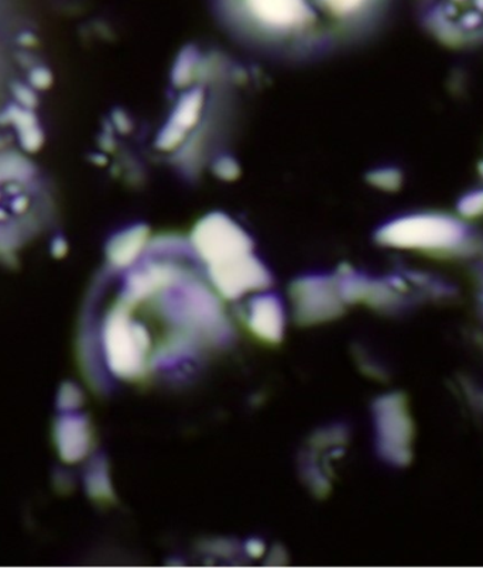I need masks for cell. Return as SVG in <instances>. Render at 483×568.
Returning <instances> with one entry per match:
<instances>
[{
  "mask_svg": "<svg viewBox=\"0 0 483 568\" xmlns=\"http://www.w3.org/2000/svg\"><path fill=\"white\" fill-rule=\"evenodd\" d=\"M192 242L200 257L210 265L252 252V242L242 229L222 215L205 217L195 227Z\"/></svg>",
  "mask_w": 483,
  "mask_h": 568,
  "instance_id": "cell-4",
  "label": "cell"
},
{
  "mask_svg": "<svg viewBox=\"0 0 483 568\" xmlns=\"http://www.w3.org/2000/svg\"><path fill=\"white\" fill-rule=\"evenodd\" d=\"M459 211L466 217L480 216L483 213V191L471 192L462 197Z\"/></svg>",
  "mask_w": 483,
  "mask_h": 568,
  "instance_id": "cell-14",
  "label": "cell"
},
{
  "mask_svg": "<svg viewBox=\"0 0 483 568\" xmlns=\"http://www.w3.org/2000/svg\"><path fill=\"white\" fill-rule=\"evenodd\" d=\"M465 229L445 215H412L398 219L381 229L379 242L384 246L410 250H450L459 247Z\"/></svg>",
  "mask_w": 483,
  "mask_h": 568,
  "instance_id": "cell-3",
  "label": "cell"
},
{
  "mask_svg": "<svg viewBox=\"0 0 483 568\" xmlns=\"http://www.w3.org/2000/svg\"><path fill=\"white\" fill-rule=\"evenodd\" d=\"M57 443L66 462L81 460L90 447L87 420L81 418L61 420L57 426Z\"/></svg>",
  "mask_w": 483,
  "mask_h": 568,
  "instance_id": "cell-10",
  "label": "cell"
},
{
  "mask_svg": "<svg viewBox=\"0 0 483 568\" xmlns=\"http://www.w3.org/2000/svg\"><path fill=\"white\" fill-rule=\"evenodd\" d=\"M33 77H34L33 82L39 88H44V87L49 85V83L51 81V77L49 75V72H47L46 70L36 71Z\"/></svg>",
  "mask_w": 483,
  "mask_h": 568,
  "instance_id": "cell-16",
  "label": "cell"
},
{
  "mask_svg": "<svg viewBox=\"0 0 483 568\" xmlns=\"http://www.w3.org/2000/svg\"><path fill=\"white\" fill-rule=\"evenodd\" d=\"M253 23L273 31H289L309 23L315 9L348 19L366 12L379 0H237Z\"/></svg>",
  "mask_w": 483,
  "mask_h": 568,
  "instance_id": "cell-1",
  "label": "cell"
},
{
  "mask_svg": "<svg viewBox=\"0 0 483 568\" xmlns=\"http://www.w3.org/2000/svg\"><path fill=\"white\" fill-rule=\"evenodd\" d=\"M147 243V231L142 227L132 229L113 240L109 247V258L117 267H128L138 258Z\"/></svg>",
  "mask_w": 483,
  "mask_h": 568,
  "instance_id": "cell-12",
  "label": "cell"
},
{
  "mask_svg": "<svg viewBox=\"0 0 483 568\" xmlns=\"http://www.w3.org/2000/svg\"><path fill=\"white\" fill-rule=\"evenodd\" d=\"M12 112L10 116L19 130L24 148L30 151L38 150L43 143V135H41L38 124L34 123L33 116L29 112L19 111V109H12Z\"/></svg>",
  "mask_w": 483,
  "mask_h": 568,
  "instance_id": "cell-13",
  "label": "cell"
},
{
  "mask_svg": "<svg viewBox=\"0 0 483 568\" xmlns=\"http://www.w3.org/2000/svg\"><path fill=\"white\" fill-rule=\"evenodd\" d=\"M210 277L228 300L241 298L248 292L266 288L270 284L268 271L251 253L210 265Z\"/></svg>",
  "mask_w": 483,
  "mask_h": 568,
  "instance_id": "cell-5",
  "label": "cell"
},
{
  "mask_svg": "<svg viewBox=\"0 0 483 568\" xmlns=\"http://www.w3.org/2000/svg\"><path fill=\"white\" fill-rule=\"evenodd\" d=\"M293 296L301 325L334 320L342 312L338 291L325 280L301 281L295 284Z\"/></svg>",
  "mask_w": 483,
  "mask_h": 568,
  "instance_id": "cell-6",
  "label": "cell"
},
{
  "mask_svg": "<svg viewBox=\"0 0 483 568\" xmlns=\"http://www.w3.org/2000/svg\"><path fill=\"white\" fill-rule=\"evenodd\" d=\"M378 409L383 449L392 453V455H402L404 443L409 440L410 430L402 406L398 404L396 398H386L382 400Z\"/></svg>",
  "mask_w": 483,
  "mask_h": 568,
  "instance_id": "cell-9",
  "label": "cell"
},
{
  "mask_svg": "<svg viewBox=\"0 0 483 568\" xmlns=\"http://www.w3.org/2000/svg\"><path fill=\"white\" fill-rule=\"evenodd\" d=\"M378 186L384 187V190H393L400 184V175L396 171L384 170L376 172L375 180H373Z\"/></svg>",
  "mask_w": 483,
  "mask_h": 568,
  "instance_id": "cell-15",
  "label": "cell"
},
{
  "mask_svg": "<svg viewBox=\"0 0 483 568\" xmlns=\"http://www.w3.org/2000/svg\"><path fill=\"white\" fill-rule=\"evenodd\" d=\"M430 3V22L449 30V38H471L483 30V0H431Z\"/></svg>",
  "mask_w": 483,
  "mask_h": 568,
  "instance_id": "cell-7",
  "label": "cell"
},
{
  "mask_svg": "<svg viewBox=\"0 0 483 568\" xmlns=\"http://www.w3.org/2000/svg\"><path fill=\"white\" fill-rule=\"evenodd\" d=\"M201 105L202 99L200 93H192V95L187 97L180 103L174 113L173 122L169 124L164 134L161 135V144L164 145V149L173 148L183 138L184 132L194 126L195 120L200 116Z\"/></svg>",
  "mask_w": 483,
  "mask_h": 568,
  "instance_id": "cell-11",
  "label": "cell"
},
{
  "mask_svg": "<svg viewBox=\"0 0 483 568\" xmlns=\"http://www.w3.org/2000/svg\"><path fill=\"white\" fill-rule=\"evenodd\" d=\"M251 329L263 341L279 343L284 333V312L279 300L272 295L258 296L252 302L251 317H249Z\"/></svg>",
  "mask_w": 483,
  "mask_h": 568,
  "instance_id": "cell-8",
  "label": "cell"
},
{
  "mask_svg": "<svg viewBox=\"0 0 483 568\" xmlns=\"http://www.w3.org/2000/svg\"><path fill=\"white\" fill-rule=\"evenodd\" d=\"M103 346L111 372L123 379L143 375L150 348L147 329L133 322L127 305H119L108 316L103 326Z\"/></svg>",
  "mask_w": 483,
  "mask_h": 568,
  "instance_id": "cell-2",
  "label": "cell"
}]
</instances>
